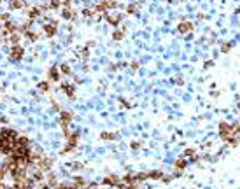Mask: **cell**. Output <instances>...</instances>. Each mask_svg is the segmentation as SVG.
Listing matches in <instances>:
<instances>
[{
    "label": "cell",
    "mask_w": 240,
    "mask_h": 189,
    "mask_svg": "<svg viewBox=\"0 0 240 189\" xmlns=\"http://www.w3.org/2000/svg\"><path fill=\"white\" fill-rule=\"evenodd\" d=\"M23 47L21 46H18V44H14L12 47H11V51H9V58H11V60L12 61H19L21 60V58H23Z\"/></svg>",
    "instance_id": "1"
},
{
    "label": "cell",
    "mask_w": 240,
    "mask_h": 189,
    "mask_svg": "<svg viewBox=\"0 0 240 189\" xmlns=\"http://www.w3.org/2000/svg\"><path fill=\"white\" fill-rule=\"evenodd\" d=\"M37 163H39L40 170H49V168L53 166V161H49V159H46V158H42V159H37Z\"/></svg>",
    "instance_id": "2"
},
{
    "label": "cell",
    "mask_w": 240,
    "mask_h": 189,
    "mask_svg": "<svg viewBox=\"0 0 240 189\" xmlns=\"http://www.w3.org/2000/svg\"><path fill=\"white\" fill-rule=\"evenodd\" d=\"M63 93H65L67 96L72 98V96H74V86H63Z\"/></svg>",
    "instance_id": "3"
},
{
    "label": "cell",
    "mask_w": 240,
    "mask_h": 189,
    "mask_svg": "<svg viewBox=\"0 0 240 189\" xmlns=\"http://www.w3.org/2000/svg\"><path fill=\"white\" fill-rule=\"evenodd\" d=\"M228 130H230V126L226 123H221V135H223V138L228 137Z\"/></svg>",
    "instance_id": "4"
},
{
    "label": "cell",
    "mask_w": 240,
    "mask_h": 189,
    "mask_svg": "<svg viewBox=\"0 0 240 189\" xmlns=\"http://www.w3.org/2000/svg\"><path fill=\"white\" fill-rule=\"evenodd\" d=\"M72 121V114L70 112H62V123H70Z\"/></svg>",
    "instance_id": "5"
},
{
    "label": "cell",
    "mask_w": 240,
    "mask_h": 189,
    "mask_svg": "<svg viewBox=\"0 0 240 189\" xmlns=\"http://www.w3.org/2000/svg\"><path fill=\"white\" fill-rule=\"evenodd\" d=\"M179 30L184 33V32H188V30H193V26H191V23H182V25H179Z\"/></svg>",
    "instance_id": "6"
},
{
    "label": "cell",
    "mask_w": 240,
    "mask_h": 189,
    "mask_svg": "<svg viewBox=\"0 0 240 189\" xmlns=\"http://www.w3.org/2000/svg\"><path fill=\"white\" fill-rule=\"evenodd\" d=\"M118 180H119V179H118L116 175H110V177H107V179H105V184H109V186H114V184H118Z\"/></svg>",
    "instance_id": "7"
},
{
    "label": "cell",
    "mask_w": 240,
    "mask_h": 189,
    "mask_svg": "<svg viewBox=\"0 0 240 189\" xmlns=\"http://www.w3.org/2000/svg\"><path fill=\"white\" fill-rule=\"evenodd\" d=\"M47 75H49V79H53V81H56V79L60 77V75H58V70H56V68H51V70L47 72Z\"/></svg>",
    "instance_id": "8"
},
{
    "label": "cell",
    "mask_w": 240,
    "mask_h": 189,
    "mask_svg": "<svg viewBox=\"0 0 240 189\" xmlns=\"http://www.w3.org/2000/svg\"><path fill=\"white\" fill-rule=\"evenodd\" d=\"M37 89H40L42 93H46V91L49 89V84H47V82H39V84H37Z\"/></svg>",
    "instance_id": "9"
},
{
    "label": "cell",
    "mask_w": 240,
    "mask_h": 189,
    "mask_svg": "<svg viewBox=\"0 0 240 189\" xmlns=\"http://www.w3.org/2000/svg\"><path fill=\"white\" fill-rule=\"evenodd\" d=\"M56 33V26H46V35L47 37H53Z\"/></svg>",
    "instance_id": "10"
},
{
    "label": "cell",
    "mask_w": 240,
    "mask_h": 189,
    "mask_svg": "<svg viewBox=\"0 0 240 189\" xmlns=\"http://www.w3.org/2000/svg\"><path fill=\"white\" fill-rule=\"evenodd\" d=\"M102 138H104V140H114L116 135H114V133H102Z\"/></svg>",
    "instance_id": "11"
},
{
    "label": "cell",
    "mask_w": 240,
    "mask_h": 189,
    "mask_svg": "<svg viewBox=\"0 0 240 189\" xmlns=\"http://www.w3.org/2000/svg\"><path fill=\"white\" fill-rule=\"evenodd\" d=\"M149 177H151V179H161L163 175H161V172H151Z\"/></svg>",
    "instance_id": "12"
},
{
    "label": "cell",
    "mask_w": 240,
    "mask_h": 189,
    "mask_svg": "<svg viewBox=\"0 0 240 189\" xmlns=\"http://www.w3.org/2000/svg\"><path fill=\"white\" fill-rule=\"evenodd\" d=\"M107 21H109L110 25H118V21H119V18H116V16H109V18H107Z\"/></svg>",
    "instance_id": "13"
},
{
    "label": "cell",
    "mask_w": 240,
    "mask_h": 189,
    "mask_svg": "<svg viewBox=\"0 0 240 189\" xmlns=\"http://www.w3.org/2000/svg\"><path fill=\"white\" fill-rule=\"evenodd\" d=\"M26 37L30 39V40H35V39H39V35H37L35 32H28V33H26Z\"/></svg>",
    "instance_id": "14"
},
{
    "label": "cell",
    "mask_w": 240,
    "mask_h": 189,
    "mask_svg": "<svg viewBox=\"0 0 240 189\" xmlns=\"http://www.w3.org/2000/svg\"><path fill=\"white\" fill-rule=\"evenodd\" d=\"M175 166H177V168H184V166H186V161H184V159H179V161L175 163Z\"/></svg>",
    "instance_id": "15"
},
{
    "label": "cell",
    "mask_w": 240,
    "mask_h": 189,
    "mask_svg": "<svg viewBox=\"0 0 240 189\" xmlns=\"http://www.w3.org/2000/svg\"><path fill=\"white\" fill-rule=\"evenodd\" d=\"M62 72H63V74H70V67L63 63V65H62Z\"/></svg>",
    "instance_id": "16"
},
{
    "label": "cell",
    "mask_w": 240,
    "mask_h": 189,
    "mask_svg": "<svg viewBox=\"0 0 240 189\" xmlns=\"http://www.w3.org/2000/svg\"><path fill=\"white\" fill-rule=\"evenodd\" d=\"M114 39H116V40L123 39V33H121V32H114Z\"/></svg>",
    "instance_id": "17"
},
{
    "label": "cell",
    "mask_w": 240,
    "mask_h": 189,
    "mask_svg": "<svg viewBox=\"0 0 240 189\" xmlns=\"http://www.w3.org/2000/svg\"><path fill=\"white\" fill-rule=\"evenodd\" d=\"M228 51H230V44H224L223 46V53H228Z\"/></svg>",
    "instance_id": "18"
},
{
    "label": "cell",
    "mask_w": 240,
    "mask_h": 189,
    "mask_svg": "<svg viewBox=\"0 0 240 189\" xmlns=\"http://www.w3.org/2000/svg\"><path fill=\"white\" fill-rule=\"evenodd\" d=\"M11 40H12V42H18V40H19V35H12Z\"/></svg>",
    "instance_id": "19"
}]
</instances>
